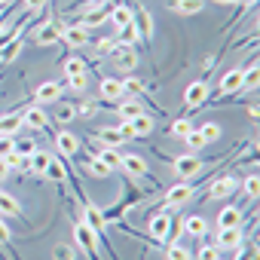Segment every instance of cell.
<instances>
[{
	"mask_svg": "<svg viewBox=\"0 0 260 260\" xmlns=\"http://www.w3.org/2000/svg\"><path fill=\"white\" fill-rule=\"evenodd\" d=\"M172 226H175L172 208L162 202V205H159V211H153V214H150V223H147V230H150V239H153V242H166V239L172 236Z\"/></svg>",
	"mask_w": 260,
	"mask_h": 260,
	"instance_id": "1",
	"label": "cell"
},
{
	"mask_svg": "<svg viewBox=\"0 0 260 260\" xmlns=\"http://www.w3.org/2000/svg\"><path fill=\"white\" fill-rule=\"evenodd\" d=\"M110 61H113V68H116L119 74H132V71L141 64V55H138L135 46H122V43H116V49L110 52Z\"/></svg>",
	"mask_w": 260,
	"mask_h": 260,
	"instance_id": "2",
	"label": "cell"
},
{
	"mask_svg": "<svg viewBox=\"0 0 260 260\" xmlns=\"http://www.w3.org/2000/svg\"><path fill=\"white\" fill-rule=\"evenodd\" d=\"M74 242L83 248V254H86L89 260H101V254H98V242H95L92 230L83 223V217H80V220H74Z\"/></svg>",
	"mask_w": 260,
	"mask_h": 260,
	"instance_id": "3",
	"label": "cell"
},
{
	"mask_svg": "<svg viewBox=\"0 0 260 260\" xmlns=\"http://www.w3.org/2000/svg\"><path fill=\"white\" fill-rule=\"evenodd\" d=\"M172 169H175V175H181V178H196V175L205 169V162H202L196 153H184V156H175V159H172Z\"/></svg>",
	"mask_w": 260,
	"mask_h": 260,
	"instance_id": "4",
	"label": "cell"
},
{
	"mask_svg": "<svg viewBox=\"0 0 260 260\" xmlns=\"http://www.w3.org/2000/svg\"><path fill=\"white\" fill-rule=\"evenodd\" d=\"M208 101V83L205 80H196V83H190L187 89H184V107L187 110H196V107H202Z\"/></svg>",
	"mask_w": 260,
	"mask_h": 260,
	"instance_id": "5",
	"label": "cell"
},
{
	"mask_svg": "<svg viewBox=\"0 0 260 260\" xmlns=\"http://www.w3.org/2000/svg\"><path fill=\"white\" fill-rule=\"evenodd\" d=\"M242 242H245L242 226H223V230H217V239H214V245H217L220 251H236Z\"/></svg>",
	"mask_w": 260,
	"mask_h": 260,
	"instance_id": "6",
	"label": "cell"
},
{
	"mask_svg": "<svg viewBox=\"0 0 260 260\" xmlns=\"http://www.w3.org/2000/svg\"><path fill=\"white\" fill-rule=\"evenodd\" d=\"M22 125H31V128H37V132H46V128H49V116H46L43 104L25 107V110H22Z\"/></svg>",
	"mask_w": 260,
	"mask_h": 260,
	"instance_id": "7",
	"label": "cell"
},
{
	"mask_svg": "<svg viewBox=\"0 0 260 260\" xmlns=\"http://www.w3.org/2000/svg\"><path fill=\"white\" fill-rule=\"evenodd\" d=\"M89 141H98V144H104V147H122V144H125L128 138H125V135L119 132L116 125H104V128H95Z\"/></svg>",
	"mask_w": 260,
	"mask_h": 260,
	"instance_id": "8",
	"label": "cell"
},
{
	"mask_svg": "<svg viewBox=\"0 0 260 260\" xmlns=\"http://www.w3.org/2000/svg\"><path fill=\"white\" fill-rule=\"evenodd\" d=\"M242 77H245V68H230L220 83H217V95H233V92H242Z\"/></svg>",
	"mask_w": 260,
	"mask_h": 260,
	"instance_id": "9",
	"label": "cell"
},
{
	"mask_svg": "<svg viewBox=\"0 0 260 260\" xmlns=\"http://www.w3.org/2000/svg\"><path fill=\"white\" fill-rule=\"evenodd\" d=\"M239 190V181L233 178V175H223V178H214L211 184H208V199H226V196H233Z\"/></svg>",
	"mask_w": 260,
	"mask_h": 260,
	"instance_id": "10",
	"label": "cell"
},
{
	"mask_svg": "<svg viewBox=\"0 0 260 260\" xmlns=\"http://www.w3.org/2000/svg\"><path fill=\"white\" fill-rule=\"evenodd\" d=\"M116 172H125V175H132V178H150L147 162H144L138 153H125V156L119 159V169H116Z\"/></svg>",
	"mask_w": 260,
	"mask_h": 260,
	"instance_id": "11",
	"label": "cell"
},
{
	"mask_svg": "<svg viewBox=\"0 0 260 260\" xmlns=\"http://www.w3.org/2000/svg\"><path fill=\"white\" fill-rule=\"evenodd\" d=\"M58 40L68 43V46H74V49H83V46H89V31L80 28V25H68V28L58 31Z\"/></svg>",
	"mask_w": 260,
	"mask_h": 260,
	"instance_id": "12",
	"label": "cell"
},
{
	"mask_svg": "<svg viewBox=\"0 0 260 260\" xmlns=\"http://www.w3.org/2000/svg\"><path fill=\"white\" fill-rule=\"evenodd\" d=\"M110 107L116 110V116H119L122 122H128V119H135V116H141V113H144L141 101H138V98H128V95H125V98H119V101H116V104H110Z\"/></svg>",
	"mask_w": 260,
	"mask_h": 260,
	"instance_id": "13",
	"label": "cell"
},
{
	"mask_svg": "<svg viewBox=\"0 0 260 260\" xmlns=\"http://www.w3.org/2000/svg\"><path fill=\"white\" fill-rule=\"evenodd\" d=\"M132 22H135V28H138V37L144 40V46H150V40H153V19H150V10L138 7L135 16H132Z\"/></svg>",
	"mask_w": 260,
	"mask_h": 260,
	"instance_id": "14",
	"label": "cell"
},
{
	"mask_svg": "<svg viewBox=\"0 0 260 260\" xmlns=\"http://www.w3.org/2000/svg\"><path fill=\"white\" fill-rule=\"evenodd\" d=\"M58 25L55 22H49V19H43L40 25H37V31H34V43L37 46H55L58 43Z\"/></svg>",
	"mask_w": 260,
	"mask_h": 260,
	"instance_id": "15",
	"label": "cell"
},
{
	"mask_svg": "<svg viewBox=\"0 0 260 260\" xmlns=\"http://www.w3.org/2000/svg\"><path fill=\"white\" fill-rule=\"evenodd\" d=\"M98 92H101L104 104H116L119 98H125V92H122V80H116V77H104V80L98 83Z\"/></svg>",
	"mask_w": 260,
	"mask_h": 260,
	"instance_id": "16",
	"label": "cell"
},
{
	"mask_svg": "<svg viewBox=\"0 0 260 260\" xmlns=\"http://www.w3.org/2000/svg\"><path fill=\"white\" fill-rule=\"evenodd\" d=\"M61 89H64V83H58V80H46V83H40V86L34 89V98H37L40 104H52V101L61 98Z\"/></svg>",
	"mask_w": 260,
	"mask_h": 260,
	"instance_id": "17",
	"label": "cell"
},
{
	"mask_svg": "<svg viewBox=\"0 0 260 260\" xmlns=\"http://www.w3.org/2000/svg\"><path fill=\"white\" fill-rule=\"evenodd\" d=\"M55 147H58V153L61 156H77L80 153V138L77 135H71V132H55Z\"/></svg>",
	"mask_w": 260,
	"mask_h": 260,
	"instance_id": "18",
	"label": "cell"
},
{
	"mask_svg": "<svg viewBox=\"0 0 260 260\" xmlns=\"http://www.w3.org/2000/svg\"><path fill=\"white\" fill-rule=\"evenodd\" d=\"M193 193H196V190H193V184H175V187H169V190H166V205H169V208L184 205Z\"/></svg>",
	"mask_w": 260,
	"mask_h": 260,
	"instance_id": "19",
	"label": "cell"
},
{
	"mask_svg": "<svg viewBox=\"0 0 260 260\" xmlns=\"http://www.w3.org/2000/svg\"><path fill=\"white\" fill-rule=\"evenodd\" d=\"M132 16H135V10L128 7V4H116V7H110V13H107V19L116 25V31L125 28V25H132Z\"/></svg>",
	"mask_w": 260,
	"mask_h": 260,
	"instance_id": "20",
	"label": "cell"
},
{
	"mask_svg": "<svg viewBox=\"0 0 260 260\" xmlns=\"http://www.w3.org/2000/svg\"><path fill=\"white\" fill-rule=\"evenodd\" d=\"M0 214L4 217H25V211H22V205H19V199L16 196H10L7 190H0Z\"/></svg>",
	"mask_w": 260,
	"mask_h": 260,
	"instance_id": "21",
	"label": "cell"
},
{
	"mask_svg": "<svg viewBox=\"0 0 260 260\" xmlns=\"http://www.w3.org/2000/svg\"><path fill=\"white\" fill-rule=\"evenodd\" d=\"M95 156H98V159H101L110 172H116V169H119V159H122V153H119V150L104 147V144H98V141H95Z\"/></svg>",
	"mask_w": 260,
	"mask_h": 260,
	"instance_id": "22",
	"label": "cell"
},
{
	"mask_svg": "<svg viewBox=\"0 0 260 260\" xmlns=\"http://www.w3.org/2000/svg\"><path fill=\"white\" fill-rule=\"evenodd\" d=\"M128 128H132V138H147V135L153 132V116L141 113V116H135V119H128Z\"/></svg>",
	"mask_w": 260,
	"mask_h": 260,
	"instance_id": "23",
	"label": "cell"
},
{
	"mask_svg": "<svg viewBox=\"0 0 260 260\" xmlns=\"http://www.w3.org/2000/svg\"><path fill=\"white\" fill-rule=\"evenodd\" d=\"M172 10L178 16H199L205 10V0H172Z\"/></svg>",
	"mask_w": 260,
	"mask_h": 260,
	"instance_id": "24",
	"label": "cell"
},
{
	"mask_svg": "<svg viewBox=\"0 0 260 260\" xmlns=\"http://www.w3.org/2000/svg\"><path fill=\"white\" fill-rule=\"evenodd\" d=\"M19 52H22V37H10V40H4V43H0V64H10Z\"/></svg>",
	"mask_w": 260,
	"mask_h": 260,
	"instance_id": "25",
	"label": "cell"
},
{
	"mask_svg": "<svg viewBox=\"0 0 260 260\" xmlns=\"http://www.w3.org/2000/svg\"><path fill=\"white\" fill-rule=\"evenodd\" d=\"M223 226H242V208L226 205V208L217 214V230H223Z\"/></svg>",
	"mask_w": 260,
	"mask_h": 260,
	"instance_id": "26",
	"label": "cell"
},
{
	"mask_svg": "<svg viewBox=\"0 0 260 260\" xmlns=\"http://www.w3.org/2000/svg\"><path fill=\"white\" fill-rule=\"evenodd\" d=\"M43 178H49V181H55V184H64V181L71 178V172H68V166H64L61 159H52V162L46 166Z\"/></svg>",
	"mask_w": 260,
	"mask_h": 260,
	"instance_id": "27",
	"label": "cell"
},
{
	"mask_svg": "<svg viewBox=\"0 0 260 260\" xmlns=\"http://www.w3.org/2000/svg\"><path fill=\"white\" fill-rule=\"evenodd\" d=\"M181 230H184V233H190V236H196V239H202V236L208 233V223H205V217L193 214V217H184Z\"/></svg>",
	"mask_w": 260,
	"mask_h": 260,
	"instance_id": "28",
	"label": "cell"
},
{
	"mask_svg": "<svg viewBox=\"0 0 260 260\" xmlns=\"http://www.w3.org/2000/svg\"><path fill=\"white\" fill-rule=\"evenodd\" d=\"M49 162H52V156H49V153H46L43 147H37V150H34L31 156H28V166H31V172H34V175H43Z\"/></svg>",
	"mask_w": 260,
	"mask_h": 260,
	"instance_id": "29",
	"label": "cell"
},
{
	"mask_svg": "<svg viewBox=\"0 0 260 260\" xmlns=\"http://www.w3.org/2000/svg\"><path fill=\"white\" fill-rule=\"evenodd\" d=\"M0 248L10 251V254H13V260H22V257H19V248L13 245V233H10V226L4 223V214H0Z\"/></svg>",
	"mask_w": 260,
	"mask_h": 260,
	"instance_id": "30",
	"label": "cell"
},
{
	"mask_svg": "<svg viewBox=\"0 0 260 260\" xmlns=\"http://www.w3.org/2000/svg\"><path fill=\"white\" fill-rule=\"evenodd\" d=\"M184 144H187V153H199V150H205L208 144H205V138L199 135V128H190V132L184 135Z\"/></svg>",
	"mask_w": 260,
	"mask_h": 260,
	"instance_id": "31",
	"label": "cell"
},
{
	"mask_svg": "<svg viewBox=\"0 0 260 260\" xmlns=\"http://www.w3.org/2000/svg\"><path fill=\"white\" fill-rule=\"evenodd\" d=\"M83 172H86V175H92V178H107V175H110V169H107L98 156L86 159V162H83Z\"/></svg>",
	"mask_w": 260,
	"mask_h": 260,
	"instance_id": "32",
	"label": "cell"
},
{
	"mask_svg": "<svg viewBox=\"0 0 260 260\" xmlns=\"http://www.w3.org/2000/svg\"><path fill=\"white\" fill-rule=\"evenodd\" d=\"M166 260H190V248L172 242V245H166Z\"/></svg>",
	"mask_w": 260,
	"mask_h": 260,
	"instance_id": "33",
	"label": "cell"
},
{
	"mask_svg": "<svg viewBox=\"0 0 260 260\" xmlns=\"http://www.w3.org/2000/svg\"><path fill=\"white\" fill-rule=\"evenodd\" d=\"M199 135L205 138V144H214V141L220 138V125H217V122H202V125H199Z\"/></svg>",
	"mask_w": 260,
	"mask_h": 260,
	"instance_id": "34",
	"label": "cell"
},
{
	"mask_svg": "<svg viewBox=\"0 0 260 260\" xmlns=\"http://www.w3.org/2000/svg\"><path fill=\"white\" fill-rule=\"evenodd\" d=\"M122 92L125 95H135V98H144V83L135 80V77H125L122 80Z\"/></svg>",
	"mask_w": 260,
	"mask_h": 260,
	"instance_id": "35",
	"label": "cell"
},
{
	"mask_svg": "<svg viewBox=\"0 0 260 260\" xmlns=\"http://www.w3.org/2000/svg\"><path fill=\"white\" fill-rule=\"evenodd\" d=\"M52 260H77V251H74V245H68V242H58V245L52 248Z\"/></svg>",
	"mask_w": 260,
	"mask_h": 260,
	"instance_id": "36",
	"label": "cell"
},
{
	"mask_svg": "<svg viewBox=\"0 0 260 260\" xmlns=\"http://www.w3.org/2000/svg\"><path fill=\"white\" fill-rule=\"evenodd\" d=\"M64 74H68V77H74V74H86V61H83L80 55L64 58Z\"/></svg>",
	"mask_w": 260,
	"mask_h": 260,
	"instance_id": "37",
	"label": "cell"
},
{
	"mask_svg": "<svg viewBox=\"0 0 260 260\" xmlns=\"http://www.w3.org/2000/svg\"><path fill=\"white\" fill-rule=\"evenodd\" d=\"M233 260H257V245H254V242H248V245L242 242V245L236 248V257H233Z\"/></svg>",
	"mask_w": 260,
	"mask_h": 260,
	"instance_id": "38",
	"label": "cell"
},
{
	"mask_svg": "<svg viewBox=\"0 0 260 260\" xmlns=\"http://www.w3.org/2000/svg\"><path fill=\"white\" fill-rule=\"evenodd\" d=\"M34 150H37V144H34L31 138H16V153H19L22 159H28Z\"/></svg>",
	"mask_w": 260,
	"mask_h": 260,
	"instance_id": "39",
	"label": "cell"
},
{
	"mask_svg": "<svg viewBox=\"0 0 260 260\" xmlns=\"http://www.w3.org/2000/svg\"><path fill=\"white\" fill-rule=\"evenodd\" d=\"M242 190H245L248 199H257V193H260V181H257V175H248V178L242 181Z\"/></svg>",
	"mask_w": 260,
	"mask_h": 260,
	"instance_id": "40",
	"label": "cell"
},
{
	"mask_svg": "<svg viewBox=\"0 0 260 260\" xmlns=\"http://www.w3.org/2000/svg\"><path fill=\"white\" fill-rule=\"evenodd\" d=\"M190 128H193V122H190L187 116H181V119H175V122H172V135H175V138H184Z\"/></svg>",
	"mask_w": 260,
	"mask_h": 260,
	"instance_id": "41",
	"label": "cell"
},
{
	"mask_svg": "<svg viewBox=\"0 0 260 260\" xmlns=\"http://www.w3.org/2000/svg\"><path fill=\"white\" fill-rule=\"evenodd\" d=\"M64 80H68V89L71 92H83L89 86V77L86 74H74V77H64Z\"/></svg>",
	"mask_w": 260,
	"mask_h": 260,
	"instance_id": "42",
	"label": "cell"
},
{
	"mask_svg": "<svg viewBox=\"0 0 260 260\" xmlns=\"http://www.w3.org/2000/svg\"><path fill=\"white\" fill-rule=\"evenodd\" d=\"M74 116H77V107H74L71 101H68V104H58V110H55V119H58V122H71Z\"/></svg>",
	"mask_w": 260,
	"mask_h": 260,
	"instance_id": "43",
	"label": "cell"
},
{
	"mask_svg": "<svg viewBox=\"0 0 260 260\" xmlns=\"http://www.w3.org/2000/svg\"><path fill=\"white\" fill-rule=\"evenodd\" d=\"M217 257H220V248L217 245H202L199 254H196V260H217Z\"/></svg>",
	"mask_w": 260,
	"mask_h": 260,
	"instance_id": "44",
	"label": "cell"
},
{
	"mask_svg": "<svg viewBox=\"0 0 260 260\" xmlns=\"http://www.w3.org/2000/svg\"><path fill=\"white\" fill-rule=\"evenodd\" d=\"M16 150V135H0V159Z\"/></svg>",
	"mask_w": 260,
	"mask_h": 260,
	"instance_id": "45",
	"label": "cell"
},
{
	"mask_svg": "<svg viewBox=\"0 0 260 260\" xmlns=\"http://www.w3.org/2000/svg\"><path fill=\"white\" fill-rule=\"evenodd\" d=\"M113 49H116V37H104V40H98V46H95L98 55H110Z\"/></svg>",
	"mask_w": 260,
	"mask_h": 260,
	"instance_id": "46",
	"label": "cell"
},
{
	"mask_svg": "<svg viewBox=\"0 0 260 260\" xmlns=\"http://www.w3.org/2000/svg\"><path fill=\"white\" fill-rule=\"evenodd\" d=\"M4 162L10 166V172H16V169H22V166H25V159H22L16 150H13V153H7V156H4Z\"/></svg>",
	"mask_w": 260,
	"mask_h": 260,
	"instance_id": "47",
	"label": "cell"
},
{
	"mask_svg": "<svg viewBox=\"0 0 260 260\" xmlns=\"http://www.w3.org/2000/svg\"><path fill=\"white\" fill-rule=\"evenodd\" d=\"M22 4H25V13H40V10H46L49 0H22Z\"/></svg>",
	"mask_w": 260,
	"mask_h": 260,
	"instance_id": "48",
	"label": "cell"
},
{
	"mask_svg": "<svg viewBox=\"0 0 260 260\" xmlns=\"http://www.w3.org/2000/svg\"><path fill=\"white\" fill-rule=\"evenodd\" d=\"M95 110H98V104H92V101H83V104L77 107V113H83V116H92Z\"/></svg>",
	"mask_w": 260,
	"mask_h": 260,
	"instance_id": "49",
	"label": "cell"
},
{
	"mask_svg": "<svg viewBox=\"0 0 260 260\" xmlns=\"http://www.w3.org/2000/svg\"><path fill=\"white\" fill-rule=\"evenodd\" d=\"M7 175H10V166H7L4 159H0V181H7Z\"/></svg>",
	"mask_w": 260,
	"mask_h": 260,
	"instance_id": "50",
	"label": "cell"
},
{
	"mask_svg": "<svg viewBox=\"0 0 260 260\" xmlns=\"http://www.w3.org/2000/svg\"><path fill=\"white\" fill-rule=\"evenodd\" d=\"M239 4H242V10H251V7L257 4V0H239Z\"/></svg>",
	"mask_w": 260,
	"mask_h": 260,
	"instance_id": "51",
	"label": "cell"
},
{
	"mask_svg": "<svg viewBox=\"0 0 260 260\" xmlns=\"http://www.w3.org/2000/svg\"><path fill=\"white\" fill-rule=\"evenodd\" d=\"M0 260H7V251H4V248H0Z\"/></svg>",
	"mask_w": 260,
	"mask_h": 260,
	"instance_id": "52",
	"label": "cell"
},
{
	"mask_svg": "<svg viewBox=\"0 0 260 260\" xmlns=\"http://www.w3.org/2000/svg\"><path fill=\"white\" fill-rule=\"evenodd\" d=\"M4 4H10V0H0V7H4Z\"/></svg>",
	"mask_w": 260,
	"mask_h": 260,
	"instance_id": "53",
	"label": "cell"
},
{
	"mask_svg": "<svg viewBox=\"0 0 260 260\" xmlns=\"http://www.w3.org/2000/svg\"><path fill=\"white\" fill-rule=\"evenodd\" d=\"M217 260H220V257H217Z\"/></svg>",
	"mask_w": 260,
	"mask_h": 260,
	"instance_id": "54",
	"label": "cell"
}]
</instances>
